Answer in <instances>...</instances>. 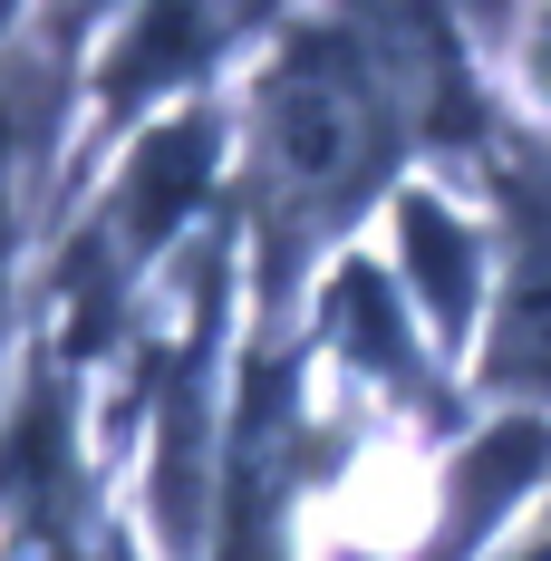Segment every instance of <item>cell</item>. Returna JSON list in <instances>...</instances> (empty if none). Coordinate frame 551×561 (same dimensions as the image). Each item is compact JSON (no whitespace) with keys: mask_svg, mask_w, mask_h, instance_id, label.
Here are the masks:
<instances>
[]
</instances>
